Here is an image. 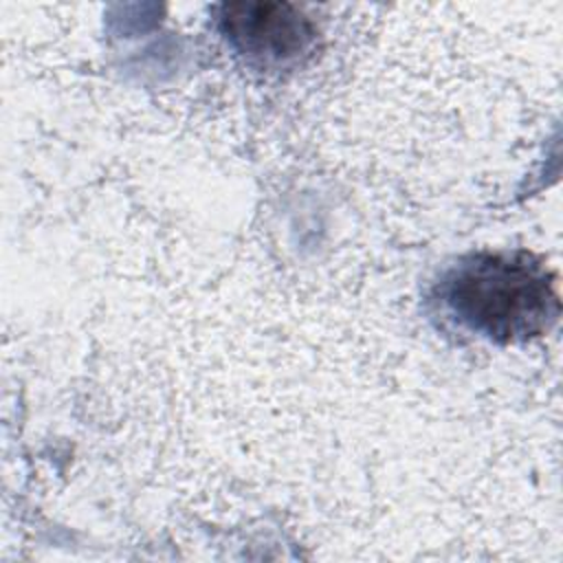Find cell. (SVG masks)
Instances as JSON below:
<instances>
[{
	"label": "cell",
	"mask_w": 563,
	"mask_h": 563,
	"mask_svg": "<svg viewBox=\"0 0 563 563\" xmlns=\"http://www.w3.org/2000/svg\"><path fill=\"white\" fill-rule=\"evenodd\" d=\"M433 301L453 325L495 345L539 339L561 317L554 271L526 249L457 257L435 282Z\"/></svg>",
	"instance_id": "cell-1"
},
{
	"label": "cell",
	"mask_w": 563,
	"mask_h": 563,
	"mask_svg": "<svg viewBox=\"0 0 563 563\" xmlns=\"http://www.w3.org/2000/svg\"><path fill=\"white\" fill-rule=\"evenodd\" d=\"M218 29L253 70L297 68L317 44V24L288 2H231L218 7Z\"/></svg>",
	"instance_id": "cell-2"
}]
</instances>
